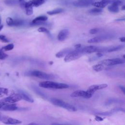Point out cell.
I'll list each match as a JSON object with an SVG mask.
<instances>
[{
	"label": "cell",
	"instance_id": "obj_30",
	"mask_svg": "<svg viewBox=\"0 0 125 125\" xmlns=\"http://www.w3.org/2000/svg\"><path fill=\"white\" fill-rule=\"evenodd\" d=\"M8 57V55L4 53V51L1 48L0 49V60H4Z\"/></svg>",
	"mask_w": 125,
	"mask_h": 125
},
{
	"label": "cell",
	"instance_id": "obj_22",
	"mask_svg": "<svg viewBox=\"0 0 125 125\" xmlns=\"http://www.w3.org/2000/svg\"><path fill=\"white\" fill-rule=\"evenodd\" d=\"M108 10L109 11L112 13H117L119 11V9L118 6H116L111 4L110 5L108 6Z\"/></svg>",
	"mask_w": 125,
	"mask_h": 125
},
{
	"label": "cell",
	"instance_id": "obj_24",
	"mask_svg": "<svg viewBox=\"0 0 125 125\" xmlns=\"http://www.w3.org/2000/svg\"><path fill=\"white\" fill-rule=\"evenodd\" d=\"M103 40V38L101 37H96L91 39H89L87 41V42L88 43H96V42H101Z\"/></svg>",
	"mask_w": 125,
	"mask_h": 125
},
{
	"label": "cell",
	"instance_id": "obj_20",
	"mask_svg": "<svg viewBox=\"0 0 125 125\" xmlns=\"http://www.w3.org/2000/svg\"><path fill=\"white\" fill-rule=\"evenodd\" d=\"M30 2L33 7H38L44 3V0H32Z\"/></svg>",
	"mask_w": 125,
	"mask_h": 125
},
{
	"label": "cell",
	"instance_id": "obj_13",
	"mask_svg": "<svg viewBox=\"0 0 125 125\" xmlns=\"http://www.w3.org/2000/svg\"><path fill=\"white\" fill-rule=\"evenodd\" d=\"M18 109V107L16 104H10L4 105L1 108V110L3 111H15Z\"/></svg>",
	"mask_w": 125,
	"mask_h": 125
},
{
	"label": "cell",
	"instance_id": "obj_21",
	"mask_svg": "<svg viewBox=\"0 0 125 125\" xmlns=\"http://www.w3.org/2000/svg\"><path fill=\"white\" fill-rule=\"evenodd\" d=\"M63 10L62 8H57L55 9H54L52 11H49L47 12V14L49 15H56L58 14H60L62 12Z\"/></svg>",
	"mask_w": 125,
	"mask_h": 125
},
{
	"label": "cell",
	"instance_id": "obj_6",
	"mask_svg": "<svg viewBox=\"0 0 125 125\" xmlns=\"http://www.w3.org/2000/svg\"><path fill=\"white\" fill-rule=\"evenodd\" d=\"M0 121L6 125H17L22 123V122L20 120L12 118L7 116L3 115L2 114L0 115Z\"/></svg>",
	"mask_w": 125,
	"mask_h": 125
},
{
	"label": "cell",
	"instance_id": "obj_32",
	"mask_svg": "<svg viewBox=\"0 0 125 125\" xmlns=\"http://www.w3.org/2000/svg\"><path fill=\"white\" fill-rule=\"evenodd\" d=\"M38 31L39 32H42V33H49V31L48 29H47L45 27H40L38 29Z\"/></svg>",
	"mask_w": 125,
	"mask_h": 125
},
{
	"label": "cell",
	"instance_id": "obj_34",
	"mask_svg": "<svg viewBox=\"0 0 125 125\" xmlns=\"http://www.w3.org/2000/svg\"><path fill=\"white\" fill-rule=\"evenodd\" d=\"M111 4H113V5H115L116 6H119L120 5H121L122 4V2L120 0H115L113 3H112Z\"/></svg>",
	"mask_w": 125,
	"mask_h": 125
},
{
	"label": "cell",
	"instance_id": "obj_17",
	"mask_svg": "<svg viewBox=\"0 0 125 125\" xmlns=\"http://www.w3.org/2000/svg\"><path fill=\"white\" fill-rule=\"evenodd\" d=\"M20 94L21 96L22 99H23L25 101H26L27 102H30V103H33L34 102V100L31 97H30L28 95L25 93L24 92L21 91L20 92Z\"/></svg>",
	"mask_w": 125,
	"mask_h": 125
},
{
	"label": "cell",
	"instance_id": "obj_10",
	"mask_svg": "<svg viewBox=\"0 0 125 125\" xmlns=\"http://www.w3.org/2000/svg\"><path fill=\"white\" fill-rule=\"evenodd\" d=\"M108 85L106 83L100 84H94L90 86L87 90V91L91 94H93L95 91L97 90L103 89L107 87Z\"/></svg>",
	"mask_w": 125,
	"mask_h": 125
},
{
	"label": "cell",
	"instance_id": "obj_40",
	"mask_svg": "<svg viewBox=\"0 0 125 125\" xmlns=\"http://www.w3.org/2000/svg\"><path fill=\"white\" fill-rule=\"evenodd\" d=\"M116 21H125V18L123 19H116L115 20Z\"/></svg>",
	"mask_w": 125,
	"mask_h": 125
},
{
	"label": "cell",
	"instance_id": "obj_1",
	"mask_svg": "<svg viewBox=\"0 0 125 125\" xmlns=\"http://www.w3.org/2000/svg\"><path fill=\"white\" fill-rule=\"evenodd\" d=\"M40 87L45 88H53V89H64L69 87V85L65 83H58L51 81H43L39 83Z\"/></svg>",
	"mask_w": 125,
	"mask_h": 125
},
{
	"label": "cell",
	"instance_id": "obj_37",
	"mask_svg": "<svg viewBox=\"0 0 125 125\" xmlns=\"http://www.w3.org/2000/svg\"><path fill=\"white\" fill-rule=\"evenodd\" d=\"M119 87L120 88V89L123 91L124 94H125V88L123 86H121V85H119Z\"/></svg>",
	"mask_w": 125,
	"mask_h": 125
},
{
	"label": "cell",
	"instance_id": "obj_36",
	"mask_svg": "<svg viewBox=\"0 0 125 125\" xmlns=\"http://www.w3.org/2000/svg\"><path fill=\"white\" fill-rule=\"evenodd\" d=\"M95 120H96L97 121H103V119L102 118V117H99V116H96V117H95Z\"/></svg>",
	"mask_w": 125,
	"mask_h": 125
},
{
	"label": "cell",
	"instance_id": "obj_12",
	"mask_svg": "<svg viewBox=\"0 0 125 125\" xmlns=\"http://www.w3.org/2000/svg\"><path fill=\"white\" fill-rule=\"evenodd\" d=\"M68 35H69L68 30L66 29H64L60 31V32L58 35L57 38L59 41H63L67 38Z\"/></svg>",
	"mask_w": 125,
	"mask_h": 125
},
{
	"label": "cell",
	"instance_id": "obj_42",
	"mask_svg": "<svg viewBox=\"0 0 125 125\" xmlns=\"http://www.w3.org/2000/svg\"><path fill=\"white\" fill-rule=\"evenodd\" d=\"M3 25H1L0 26V31L1 30V29L3 28Z\"/></svg>",
	"mask_w": 125,
	"mask_h": 125
},
{
	"label": "cell",
	"instance_id": "obj_39",
	"mask_svg": "<svg viewBox=\"0 0 125 125\" xmlns=\"http://www.w3.org/2000/svg\"><path fill=\"white\" fill-rule=\"evenodd\" d=\"M97 56L98 57H101L103 56V54L100 52H98V53H97Z\"/></svg>",
	"mask_w": 125,
	"mask_h": 125
},
{
	"label": "cell",
	"instance_id": "obj_28",
	"mask_svg": "<svg viewBox=\"0 0 125 125\" xmlns=\"http://www.w3.org/2000/svg\"><path fill=\"white\" fill-rule=\"evenodd\" d=\"M14 45L13 43H10L8 44L7 45H6V46H3L1 49L4 51H10L12 50L14 48Z\"/></svg>",
	"mask_w": 125,
	"mask_h": 125
},
{
	"label": "cell",
	"instance_id": "obj_11",
	"mask_svg": "<svg viewBox=\"0 0 125 125\" xmlns=\"http://www.w3.org/2000/svg\"><path fill=\"white\" fill-rule=\"evenodd\" d=\"M82 52L84 54H89L91 53L95 52H100L101 50H102L101 49H100L98 47L90 45V46H87L86 47H84L81 49Z\"/></svg>",
	"mask_w": 125,
	"mask_h": 125
},
{
	"label": "cell",
	"instance_id": "obj_31",
	"mask_svg": "<svg viewBox=\"0 0 125 125\" xmlns=\"http://www.w3.org/2000/svg\"><path fill=\"white\" fill-rule=\"evenodd\" d=\"M13 21V19L12 18H10V17H8V18H7L6 19V23H7V24L8 26H12Z\"/></svg>",
	"mask_w": 125,
	"mask_h": 125
},
{
	"label": "cell",
	"instance_id": "obj_18",
	"mask_svg": "<svg viewBox=\"0 0 125 125\" xmlns=\"http://www.w3.org/2000/svg\"><path fill=\"white\" fill-rule=\"evenodd\" d=\"M92 68L95 71L99 72V71H101L105 69V65H104V64H103L101 63H100L99 64L94 65L92 66Z\"/></svg>",
	"mask_w": 125,
	"mask_h": 125
},
{
	"label": "cell",
	"instance_id": "obj_27",
	"mask_svg": "<svg viewBox=\"0 0 125 125\" xmlns=\"http://www.w3.org/2000/svg\"><path fill=\"white\" fill-rule=\"evenodd\" d=\"M8 93V89L4 87H0V98L7 95Z\"/></svg>",
	"mask_w": 125,
	"mask_h": 125
},
{
	"label": "cell",
	"instance_id": "obj_41",
	"mask_svg": "<svg viewBox=\"0 0 125 125\" xmlns=\"http://www.w3.org/2000/svg\"><path fill=\"white\" fill-rule=\"evenodd\" d=\"M121 9H122V10H125V5H123V6H122V7L121 8Z\"/></svg>",
	"mask_w": 125,
	"mask_h": 125
},
{
	"label": "cell",
	"instance_id": "obj_29",
	"mask_svg": "<svg viewBox=\"0 0 125 125\" xmlns=\"http://www.w3.org/2000/svg\"><path fill=\"white\" fill-rule=\"evenodd\" d=\"M0 42L4 43H7L10 42V40L3 35H0Z\"/></svg>",
	"mask_w": 125,
	"mask_h": 125
},
{
	"label": "cell",
	"instance_id": "obj_3",
	"mask_svg": "<svg viewBox=\"0 0 125 125\" xmlns=\"http://www.w3.org/2000/svg\"><path fill=\"white\" fill-rule=\"evenodd\" d=\"M50 102L54 105L58 106H60L61 107H63L69 111L74 112L77 110V108L75 106L68 103H66L64 101L60 99H58L56 98H52L50 99Z\"/></svg>",
	"mask_w": 125,
	"mask_h": 125
},
{
	"label": "cell",
	"instance_id": "obj_35",
	"mask_svg": "<svg viewBox=\"0 0 125 125\" xmlns=\"http://www.w3.org/2000/svg\"><path fill=\"white\" fill-rule=\"evenodd\" d=\"M81 44H80V43H78V44H76V45H74V48H75V49H79L81 47Z\"/></svg>",
	"mask_w": 125,
	"mask_h": 125
},
{
	"label": "cell",
	"instance_id": "obj_8",
	"mask_svg": "<svg viewBox=\"0 0 125 125\" xmlns=\"http://www.w3.org/2000/svg\"><path fill=\"white\" fill-rule=\"evenodd\" d=\"M94 0H77L73 2V5L77 7H86L92 5Z\"/></svg>",
	"mask_w": 125,
	"mask_h": 125
},
{
	"label": "cell",
	"instance_id": "obj_4",
	"mask_svg": "<svg viewBox=\"0 0 125 125\" xmlns=\"http://www.w3.org/2000/svg\"><path fill=\"white\" fill-rule=\"evenodd\" d=\"M83 55V53L82 52L81 48L78 49H75V50H73L65 56L64 61L65 62H67L74 61L80 58Z\"/></svg>",
	"mask_w": 125,
	"mask_h": 125
},
{
	"label": "cell",
	"instance_id": "obj_44",
	"mask_svg": "<svg viewBox=\"0 0 125 125\" xmlns=\"http://www.w3.org/2000/svg\"><path fill=\"white\" fill-rule=\"evenodd\" d=\"M59 124H58V123H52V125H59Z\"/></svg>",
	"mask_w": 125,
	"mask_h": 125
},
{
	"label": "cell",
	"instance_id": "obj_7",
	"mask_svg": "<svg viewBox=\"0 0 125 125\" xmlns=\"http://www.w3.org/2000/svg\"><path fill=\"white\" fill-rule=\"evenodd\" d=\"M125 62L124 60L120 58H114L111 59L104 60L100 62L105 66H112L116 64H122Z\"/></svg>",
	"mask_w": 125,
	"mask_h": 125
},
{
	"label": "cell",
	"instance_id": "obj_33",
	"mask_svg": "<svg viewBox=\"0 0 125 125\" xmlns=\"http://www.w3.org/2000/svg\"><path fill=\"white\" fill-rule=\"evenodd\" d=\"M99 28H93V29H91L89 30V33L91 34H95L97 33H98L99 31Z\"/></svg>",
	"mask_w": 125,
	"mask_h": 125
},
{
	"label": "cell",
	"instance_id": "obj_5",
	"mask_svg": "<svg viewBox=\"0 0 125 125\" xmlns=\"http://www.w3.org/2000/svg\"><path fill=\"white\" fill-rule=\"evenodd\" d=\"M26 74H27L26 75L28 76H34L41 79H46V80L53 79L54 77V76L52 74H47L45 72L40 71L39 70L30 71L27 72Z\"/></svg>",
	"mask_w": 125,
	"mask_h": 125
},
{
	"label": "cell",
	"instance_id": "obj_23",
	"mask_svg": "<svg viewBox=\"0 0 125 125\" xmlns=\"http://www.w3.org/2000/svg\"><path fill=\"white\" fill-rule=\"evenodd\" d=\"M24 23V21L21 20H13L12 26H20L23 25Z\"/></svg>",
	"mask_w": 125,
	"mask_h": 125
},
{
	"label": "cell",
	"instance_id": "obj_45",
	"mask_svg": "<svg viewBox=\"0 0 125 125\" xmlns=\"http://www.w3.org/2000/svg\"><path fill=\"white\" fill-rule=\"evenodd\" d=\"M1 18L0 17V24L1 23Z\"/></svg>",
	"mask_w": 125,
	"mask_h": 125
},
{
	"label": "cell",
	"instance_id": "obj_25",
	"mask_svg": "<svg viewBox=\"0 0 125 125\" xmlns=\"http://www.w3.org/2000/svg\"><path fill=\"white\" fill-rule=\"evenodd\" d=\"M123 47H124L123 45H118V46H116L112 47H110V48L107 49V52H111L117 51L122 49Z\"/></svg>",
	"mask_w": 125,
	"mask_h": 125
},
{
	"label": "cell",
	"instance_id": "obj_14",
	"mask_svg": "<svg viewBox=\"0 0 125 125\" xmlns=\"http://www.w3.org/2000/svg\"><path fill=\"white\" fill-rule=\"evenodd\" d=\"M24 9L25 10V13L27 15L30 16L33 14V6L31 3L30 1L28 2H25Z\"/></svg>",
	"mask_w": 125,
	"mask_h": 125
},
{
	"label": "cell",
	"instance_id": "obj_43",
	"mask_svg": "<svg viewBox=\"0 0 125 125\" xmlns=\"http://www.w3.org/2000/svg\"><path fill=\"white\" fill-rule=\"evenodd\" d=\"M29 125H37V124H36V123H30Z\"/></svg>",
	"mask_w": 125,
	"mask_h": 125
},
{
	"label": "cell",
	"instance_id": "obj_19",
	"mask_svg": "<svg viewBox=\"0 0 125 125\" xmlns=\"http://www.w3.org/2000/svg\"><path fill=\"white\" fill-rule=\"evenodd\" d=\"M47 17L46 16H41L37 17L36 18H35L34 20H33V21H32L31 23H35L36 22H38V21H40V22L45 21H47Z\"/></svg>",
	"mask_w": 125,
	"mask_h": 125
},
{
	"label": "cell",
	"instance_id": "obj_9",
	"mask_svg": "<svg viewBox=\"0 0 125 125\" xmlns=\"http://www.w3.org/2000/svg\"><path fill=\"white\" fill-rule=\"evenodd\" d=\"M92 94L88 92L87 91H85L83 90H76L70 95L71 97H81L86 99L90 98L92 96Z\"/></svg>",
	"mask_w": 125,
	"mask_h": 125
},
{
	"label": "cell",
	"instance_id": "obj_16",
	"mask_svg": "<svg viewBox=\"0 0 125 125\" xmlns=\"http://www.w3.org/2000/svg\"><path fill=\"white\" fill-rule=\"evenodd\" d=\"M92 5L96 7L100 8H104L106 5L108 4L106 3V2L104 1V0H101L100 1L97 2H94L92 4Z\"/></svg>",
	"mask_w": 125,
	"mask_h": 125
},
{
	"label": "cell",
	"instance_id": "obj_38",
	"mask_svg": "<svg viewBox=\"0 0 125 125\" xmlns=\"http://www.w3.org/2000/svg\"><path fill=\"white\" fill-rule=\"evenodd\" d=\"M119 40H120V41L121 42H125V38L124 37L120 38H119Z\"/></svg>",
	"mask_w": 125,
	"mask_h": 125
},
{
	"label": "cell",
	"instance_id": "obj_15",
	"mask_svg": "<svg viewBox=\"0 0 125 125\" xmlns=\"http://www.w3.org/2000/svg\"><path fill=\"white\" fill-rule=\"evenodd\" d=\"M72 50H73V49L72 48H66L62 49V50H61L60 52L56 53L55 56L57 58H62L64 56H65L67 54H68L69 52H70Z\"/></svg>",
	"mask_w": 125,
	"mask_h": 125
},
{
	"label": "cell",
	"instance_id": "obj_2",
	"mask_svg": "<svg viewBox=\"0 0 125 125\" xmlns=\"http://www.w3.org/2000/svg\"><path fill=\"white\" fill-rule=\"evenodd\" d=\"M22 99L20 93L12 94L7 97L3 98L0 100V109L4 105L10 104H14L21 101Z\"/></svg>",
	"mask_w": 125,
	"mask_h": 125
},
{
	"label": "cell",
	"instance_id": "obj_26",
	"mask_svg": "<svg viewBox=\"0 0 125 125\" xmlns=\"http://www.w3.org/2000/svg\"><path fill=\"white\" fill-rule=\"evenodd\" d=\"M102 11H103V10L101 8L96 7V8H92V9H90L88 12L90 14H99V13L102 12Z\"/></svg>",
	"mask_w": 125,
	"mask_h": 125
}]
</instances>
